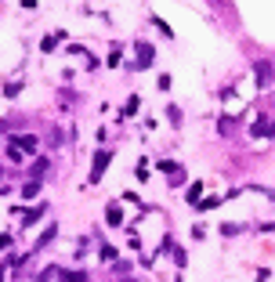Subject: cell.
I'll list each match as a JSON object with an SVG mask.
<instances>
[{"label": "cell", "mask_w": 275, "mask_h": 282, "mask_svg": "<svg viewBox=\"0 0 275 282\" xmlns=\"http://www.w3.org/2000/svg\"><path fill=\"white\" fill-rule=\"evenodd\" d=\"M138 102H141L138 94H131V98H127V105H123V116H134V112H138Z\"/></svg>", "instance_id": "obj_9"}, {"label": "cell", "mask_w": 275, "mask_h": 282, "mask_svg": "<svg viewBox=\"0 0 275 282\" xmlns=\"http://www.w3.org/2000/svg\"><path fill=\"white\" fill-rule=\"evenodd\" d=\"M7 156H11L15 163H22V159H25V152L18 149V145H11V141H7Z\"/></svg>", "instance_id": "obj_13"}, {"label": "cell", "mask_w": 275, "mask_h": 282, "mask_svg": "<svg viewBox=\"0 0 275 282\" xmlns=\"http://www.w3.org/2000/svg\"><path fill=\"white\" fill-rule=\"evenodd\" d=\"M62 282H87V275H84V271H66Z\"/></svg>", "instance_id": "obj_15"}, {"label": "cell", "mask_w": 275, "mask_h": 282, "mask_svg": "<svg viewBox=\"0 0 275 282\" xmlns=\"http://www.w3.org/2000/svg\"><path fill=\"white\" fill-rule=\"evenodd\" d=\"M120 282H134V279H120Z\"/></svg>", "instance_id": "obj_22"}, {"label": "cell", "mask_w": 275, "mask_h": 282, "mask_svg": "<svg viewBox=\"0 0 275 282\" xmlns=\"http://www.w3.org/2000/svg\"><path fill=\"white\" fill-rule=\"evenodd\" d=\"M0 174H4V170H0Z\"/></svg>", "instance_id": "obj_23"}, {"label": "cell", "mask_w": 275, "mask_h": 282, "mask_svg": "<svg viewBox=\"0 0 275 282\" xmlns=\"http://www.w3.org/2000/svg\"><path fill=\"white\" fill-rule=\"evenodd\" d=\"M160 170H167L170 177H174V174H181V170H178V163H174V159H160Z\"/></svg>", "instance_id": "obj_14"}, {"label": "cell", "mask_w": 275, "mask_h": 282, "mask_svg": "<svg viewBox=\"0 0 275 282\" xmlns=\"http://www.w3.org/2000/svg\"><path fill=\"white\" fill-rule=\"evenodd\" d=\"M54 232H58V228H54V224H51V228H47V232H44V235H40V239H36V246H47V242L54 239Z\"/></svg>", "instance_id": "obj_16"}, {"label": "cell", "mask_w": 275, "mask_h": 282, "mask_svg": "<svg viewBox=\"0 0 275 282\" xmlns=\"http://www.w3.org/2000/svg\"><path fill=\"white\" fill-rule=\"evenodd\" d=\"M253 72H257V84H261V87H268V84H272V76H275L268 62H257V65H253Z\"/></svg>", "instance_id": "obj_3"}, {"label": "cell", "mask_w": 275, "mask_h": 282, "mask_svg": "<svg viewBox=\"0 0 275 282\" xmlns=\"http://www.w3.org/2000/svg\"><path fill=\"white\" fill-rule=\"evenodd\" d=\"M152 25H156V29H160L163 36H174V33H170V25H167V22H160V18H152Z\"/></svg>", "instance_id": "obj_18"}, {"label": "cell", "mask_w": 275, "mask_h": 282, "mask_svg": "<svg viewBox=\"0 0 275 282\" xmlns=\"http://www.w3.org/2000/svg\"><path fill=\"white\" fill-rule=\"evenodd\" d=\"M98 257H102V260H116V246H109V242H102V250H98Z\"/></svg>", "instance_id": "obj_10"}, {"label": "cell", "mask_w": 275, "mask_h": 282, "mask_svg": "<svg viewBox=\"0 0 275 282\" xmlns=\"http://www.w3.org/2000/svg\"><path fill=\"white\" fill-rule=\"evenodd\" d=\"M134 69H149L152 65V58H156V51H152V43H145V40H138L134 43Z\"/></svg>", "instance_id": "obj_1"}, {"label": "cell", "mask_w": 275, "mask_h": 282, "mask_svg": "<svg viewBox=\"0 0 275 282\" xmlns=\"http://www.w3.org/2000/svg\"><path fill=\"white\" fill-rule=\"evenodd\" d=\"M105 221H109V224H123V214H120V206H116V203L105 210Z\"/></svg>", "instance_id": "obj_6"}, {"label": "cell", "mask_w": 275, "mask_h": 282, "mask_svg": "<svg viewBox=\"0 0 275 282\" xmlns=\"http://www.w3.org/2000/svg\"><path fill=\"white\" fill-rule=\"evenodd\" d=\"M54 47H58V36H44V40H40V51H44V54L54 51Z\"/></svg>", "instance_id": "obj_12"}, {"label": "cell", "mask_w": 275, "mask_h": 282, "mask_svg": "<svg viewBox=\"0 0 275 282\" xmlns=\"http://www.w3.org/2000/svg\"><path fill=\"white\" fill-rule=\"evenodd\" d=\"M44 210H47V203H44V206H36V210H29V214L22 217V224H36V221L44 217Z\"/></svg>", "instance_id": "obj_7"}, {"label": "cell", "mask_w": 275, "mask_h": 282, "mask_svg": "<svg viewBox=\"0 0 275 282\" xmlns=\"http://www.w3.org/2000/svg\"><path fill=\"white\" fill-rule=\"evenodd\" d=\"M185 199H188V203H199V199H203V185H199V181H196V185H188Z\"/></svg>", "instance_id": "obj_8"}, {"label": "cell", "mask_w": 275, "mask_h": 282, "mask_svg": "<svg viewBox=\"0 0 275 282\" xmlns=\"http://www.w3.org/2000/svg\"><path fill=\"white\" fill-rule=\"evenodd\" d=\"M11 145H18L22 152H36V138H33V134H22V138H11Z\"/></svg>", "instance_id": "obj_4"}, {"label": "cell", "mask_w": 275, "mask_h": 282, "mask_svg": "<svg viewBox=\"0 0 275 282\" xmlns=\"http://www.w3.org/2000/svg\"><path fill=\"white\" fill-rule=\"evenodd\" d=\"M268 134H275V123H272V130H268Z\"/></svg>", "instance_id": "obj_21"}, {"label": "cell", "mask_w": 275, "mask_h": 282, "mask_svg": "<svg viewBox=\"0 0 275 282\" xmlns=\"http://www.w3.org/2000/svg\"><path fill=\"white\" fill-rule=\"evenodd\" d=\"M47 167H51V163H47V159H40V163H36V167H33V177H40V174H47Z\"/></svg>", "instance_id": "obj_17"}, {"label": "cell", "mask_w": 275, "mask_h": 282, "mask_svg": "<svg viewBox=\"0 0 275 282\" xmlns=\"http://www.w3.org/2000/svg\"><path fill=\"white\" fill-rule=\"evenodd\" d=\"M0 282H4V268H0Z\"/></svg>", "instance_id": "obj_20"}, {"label": "cell", "mask_w": 275, "mask_h": 282, "mask_svg": "<svg viewBox=\"0 0 275 282\" xmlns=\"http://www.w3.org/2000/svg\"><path fill=\"white\" fill-rule=\"evenodd\" d=\"M7 246H11V235L4 232V235H0V250H7Z\"/></svg>", "instance_id": "obj_19"}, {"label": "cell", "mask_w": 275, "mask_h": 282, "mask_svg": "<svg viewBox=\"0 0 275 282\" xmlns=\"http://www.w3.org/2000/svg\"><path fill=\"white\" fill-rule=\"evenodd\" d=\"M217 203H221V195H206V199H199V210H214Z\"/></svg>", "instance_id": "obj_11"}, {"label": "cell", "mask_w": 275, "mask_h": 282, "mask_svg": "<svg viewBox=\"0 0 275 282\" xmlns=\"http://www.w3.org/2000/svg\"><path fill=\"white\" fill-rule=\"evenodd\" d=\"M109 159H113V152H102L98 149V156H94V170H91V185H98L105 174V167H109Z\"/></svg>", "instance_id": "obj_2"}, {"label": "cell", "mask_w": 275, "mask_h": 282, "mask_svg": "<svg viewBox=\"0 0 275 282\" xmlns=\"http://www.w3.org/2000/svg\"><path fill=\"white\" fill-rule=\"evenodd\" d=\"M40 195V181H25L22 185V199H36Z\"/></svg>", "instance_id": "obj_5"}]
</instances>
